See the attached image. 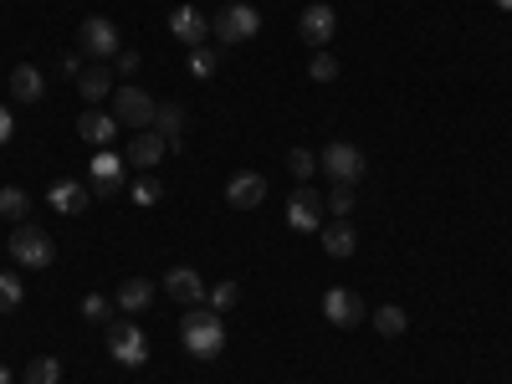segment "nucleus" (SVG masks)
<instances>
[{
  "label": "nucleus",
  "mask_w": 512,
  "mask_h": 384,
  "mask_svg": "<svg viewBox=\"0 0 512 384\" xmlns=\"http://www.w3.org/2000/svg\"><path fill=\"white\" fill-rule=\"evenodd\" d=\"M123 185H128L123 159L118 154H93V200L98 195H123Z\"/></svg>",
  "instance_id": "4468645a"
},
{
  "label": "nucleus",
  "mask_w": 512,
  "mask_h": 384,
  "mask_svg": "<svg viewBox=\"0 0 512 384\" xmlns=\"http://www.w3.org/2000/svg\"><path fill=\"white\" fill-rule=\"evenodd\" d=\"M77 93L88 98V108H98L103 98H113V72L98 67V62H93V67H82V72H77Z\"/></svg>",
  "instance_id": "aec40b11"
},
{
  "label": "nucleus",
  "mask_w": 512,
  "mask_h": 384,
  "mask_svg": "<svg viewBox=\"0 0 512 384\" xmlns=\"http://www.w3.org/2000/svg\"><path fill=\"white\" fill-rule=\"evenodd\" d=\"M318 169H323L333 185H359L364 169H369V159H364L359 144H338V139H333V144L318 154Z\"/></svg>",
  "instance_id": "20e7f679"
},
{
  "label": "nucleus",
  "mask_w": 512,
  "mask_h": 384,
  "mask_svg": "<svg viewBox=\"0 0 512 384\" xmlns=\"http://www.w3.org/2000/svg\"><path fill=\"white\" fill-rule=\"evenodd\" d=\"M236 303H241V287H236V282H216V287L205 292V308H210V313H231Z\"/></svg>",
  "instance_id": "5701e85b"
},
{
  "label": "nucleus",
  "mask_w": 512,
  "mask_h": 384,
  "mask_svg": "<svg viewBox=\"0 0 512 384\" xmlns=\"http://www.w3.org/2000/svg\"><path fill=\"white\" fill-rule=\"evenodd\" d=\"M0 384H11V369L6 364H0Z\"/></svg>",
  "instance_id": "c9c22d12"
},
{
  "label": "nucleus",
  "mask_w": 512,
  "mask_h": 384,
  "mask_svg": "<svg viewBox=\"0 0 512 384\" xmlns=\"http://www.w3.org/2000/svg\"><path fill=\"white\" fill-rule=\"evenodd\" d=\"M77 47L88 52L93 62L118 57V26H113L108 16H88V21H82V31H77Z\"/></svg>",
  "instance_id": "6e6552de"
},
{
  "label": "nucleus",
  "mask_w": 512,
  "mask_h": 384,
  "mask_svg": "<svg viewBox=\"0 0 512 384\" xmlns=\"http://www.w3.org/2000/svg\"><path fill=\"white\" fill-rule=\"evenodd\" d=\"M164 292L175 297V303H185V308H200L210 287H205V277H200L195 267H169V272H164Z\"/></svg>",
  "instance_id": "f8f14e48"
},
{
  "label": "nucleus",
  "mask_w": 512,
  "mask_h": 384,
  "mask_svg": "<svg viewBox=\"0 0 512 384\" xmlns=\"http://www.w3.org/2000/svg\"><path fill=\"white\" fill-rule=\"evenodd\" d=\"M113 303H118L128 318L144 313V308L154 303V282H149V277H123V282H118V292H113Z\"/></svg>",
  "instance_id": "dca6fc26"
},
{
  "label": "nucleus",
  "mask_w": 512,
  "mask_h": 384,
  "mask_svg": "<svg viewBox=\"0 0 512 384\" xmlns=\"http://www.w3.org/2000/svg\"><path fill=\"white\" fill-rule=\"evenodd\" d=\"M180 128H185V108L180 103H159L154 108V134L169 139V149H175V154H180Z\"/></svg>",
  "instance_id": "412c9836"
},
{
  "label": "nucleus",
  "mask_w": 512,
  "mask_h": 384,
  "mask_svg": "<svg viewBox=\"0 0 512 384\" xmlns=\"http://www.w3.org/2000/svg\"><path fill=\"white\" fill-rule=\"evenodd\" d=\"M11 134H16V113L0 103V144H11Z\"/></svg>",
  "instance_id": "72a5a7b5"
},
{
  "label": "nucleus",
  "mask_w": 512,
  "mask_h": 384,
  "mask_svg": "<svg viewBox=\"0 0 512 384\" xmlns=\"http://www.w3.org/2000/svg\"><path fill=\"white\" fill-rule=\"evenodd\" d=\"M169 154V139H159L154 128H144V134H134V144H128V164L134 169H154L159 159Z\"/></svg>",
  "instance_id": "a211bd4d"
},
{
  "label": "nucleus",
  "mask_w": 512,
  "mask_h": 384,
  "mask_svg": "<svg viewBox=\"0 0 512 384\" xmlns=\"http://www.w3.org/2000/svg\"><path fill=\"white\" fill-rule=\"evenodd\" d=\"M26 210H31V195L26 190H16V185L0 190V216H6V221H26Z\"/></svg>",
  "instance_id": "b1692460"
},
{
  "label": "nucleus",
  "mask_w": 512,
  "mask_h": 384,
  "mask_svg": "<svg viewBox=\"0 0 512 384\" xmlns=\"http://www.w3.org/2000/svg\"><path fill=\"white\" fill-rule=\"evenodd\" d=\"M323 318H328L333 328H354V323H364L369 313H364V297H359V292L328 287V292H323Z\"/></svg>",
  "instance_id": "9d476101"
},
{
  "label": "nucleus",
  "mask_w": 512,
  "mask_h": 384,
  "mask_svg": "<svg viewBox=\"0 0 512 384\" xmlns=\"http://www.w3.org/2000/svg\"><path fill=\"white\" fill-rule=\"evenodd\" d=\"M354 200H359V195H354V185H333V190L323 195V205L333 210V216H338V221H344V216H349V210H354Z\"/></svg>",
  "instance_id": "c756f323"
},
{
  "label": "nucleus",
  "mask_w": 512,
  "mask_h": 384,
  "mask_svg": "<svg viewBox=\"0 0 512 384\" xmlns=\"http://www.w3.org/2000/svg\"><path fill=\"white\" fill-rule=\"evenodd\" d=\"M128 195H134V205H159V195H164V185L154 180V175H144V180H134V190H128Z\"/></svg>",
  "instance_id": "7c9ffc66"
},
{
  "label": "nucleus",
  "mask_w": 512,
  "mask_h": 384,
  "mask_svg": "<svg viewBox=\"0 0 512 384\" xmlns=\"http://www.w3.org/2000/svg\"><path fill=\"white\" fill-rule=\"evenodd\" d=\"M154 98L144 93V88H113V118H118V128H154Z\"/></svg>",
  "instance_id": "423d86ee"
},
{
  "label": "nucleus",
  "mask_w": 512,
  "mask_h": 384,
  "mask_svg": "<svg viewBox=\"0 0 512 384\" xmlns=\"http://www.w3.org/2000/svg\"><path fill=\"white\" fill-rule=\"evenodd\" d=\"M297 36H303L308 47L328 52V41L338 36V11H333V6H323V0H318V6H308L303 16H297Z\"/></svg>",
  "instance_id": "1a4fd4ad"
},
{
  "label": "nucleus",
  "mask_w": 512,
  "mask_h": 384,
  "mask_svg": "<svg viewBox=\"0 0 512 384\" xmlns=\"http://www.w3.org/2000/svg\"><path fill=\"white\" fill-rule=\"evenodd\" d=\"M169 31H175L180 47H210V16H200L195 6H175L169 11Z\"/></svg>",
  "instance_id": "9b49d317"
},
{
  "label": "nucleus",
  "mask_w": 512,
  "mask_h": 384,
  "mask_svg": "<svg viewBox=\"0 0 512 384\" xmlns=\"http://www.w3.org/2000/svg\"><path fill=\"white\" fill-rule=\"evenodd\" d=\"M26 303V282L11 277V272H0V313H16Z\"/></svg>",
  "instance_id": "a878e982"
},
{
  "label": "nucleus",
  "mask_w": 512,
  "mask_h": 384,
  "mask_svg": "<svg viewBox=\"0 0 512 384\" xmlns=\"http://www.w3.org/2000/svg\"><path fill=\"white\" fill-rule=\"evenodd\" d=\"M405 323H410V318H405V308H395V303H384V308L374 313V328H379L384 338H400Z\"/></svg>",
  "instance_id": "bb28decb"
},
{
  "label": "nucleus",
  "mask_w": 512,
  "mask_h": 384,
  "mask_svg": "<svg viewBox=\"0 0 512 384\" xmlns=\"http://www.w3.org/2000/svg\"><path fill=\"white\" fill-rule=\"evenodd\" d=\"M216 67H221V52L216 47H195L190 52V77H216Z\"/></svg>",
  "instance_id": "c85d7f7f"
},
{
  "label": "nucleus",
  "mask_w": 512,
  "mask_h": 384,
  "mask_svg": "<svg viewBox=\"0 0 512 384\" xmlns=\"http://www.w3.org/2000/svg\"><path fill=\"white\" fill-rule=\"evenodd\" d=\"M354 246H359V231H354L349 221L323 226V251H328V256H338V262H344V256H354Z\"/></svg>",
  "instance_id": "4be33fe9"
},
{
  "label": "nucleus",
  "mask_w": 512,
  "mask_h": 384,
  "mask_svg": "<svg viewBox=\"0 0 512 384\" xmlns=\"http://www.w3.org/2000/svg\"><path fill=\"white\" fill-rule=\"evenodd\" d=\"M41 93H47V77H41V67H31V62L11 67V98H16V103H41Z\"/></svg>",
  "instance_id": "6ab92c4d"
},
{
  "label": "nucleus",
  "mask_w": 512,
  "mask_h": 384,
  "mask_svg": "<svg viewBox=\"0 0 512 384\" xmlns=\"http://www.w3.org/2000/svg\"><path fill=\"white\" fill-rule=\"evenodd\" d=\"M287 169H292V180L303 185V180H313V169H318V154H313V149H292V154H287Z\"/></svg>",
  "instance_id": "cd10ccee"
},
{
  "label": "nucleus",
  "mask_w": 512,
  "mask_h": 384,
  "mask_svg": "<svg viewBox=\"0 0 512 384\" xmlns=\"http://www.w3.org/2000/svg\"><path fill=\"white\" fill-rule=\"evenodd\" d=\"M26 384H62V359H31L26 364Z\"/></svg>",
  "instance_id": "393cba45"
},
{
  "label": "nucleus",
  "mask_w": 512,
  "mask_h": 384,
  "mask_svg": "<svg viewBox=\"0 0 512 384\" xmlns=\"http://www.w3.org/2000/svg\"><path fill=\"white\" fill-rule=\"evenodd\" d=\"M82 318H88V323H113V303H108V297H82Z\"/></svg>",
  "instance_id": "473e14b6"
},
{
  "label": "nucleus",
  "mask_w": 512,
  "mask_h": 384,
  "mask_svg": "<svg viewBox=\"0 0 512 384\" xmlns=\"http://www.w3.org/2000/svg\"><path fill=\"white\" fill-rule=\"evenodd\" d=\"M77 134L88 139V144H98V149H108V144H113V134H118V118H113V113L88 108V113H77Z\"/></svg>",
  "instance_id": "f3484780"
},
{
  "label": "nucleus",
  "mask_w": 512,
  "mask_h": 384,
  "mask_svg": "<svg viewBox=\"0 0 512 384\" xmlns=\"http://www.w3.org/2000/svg\"><path fill=\"white\" fill-rule=\"evenodd\" d=\"M180 344L190 349V359H216V354L226 349V323H221V313L190 308L185 323H180Z\"/></svg>",
  "instance_id": "f257e3e1"
},
{
  "label": "nucleus",
  "mask_w": 512,
  "mask_h": 384,
  "mask_svg": "<svg viewBox=\"0 0 512 384\" xmlns=\"http://www.w3.org/2000/svg\"><path fill=\"white\" fill-rule=\"evenodd\" d=\"M52 256H57V241L52 231H41V226H16L11 231V262L16 267H52Z\"/></svg>",
  "instance_id": "39448f33"
},
{
  "label": "nucleus",
  "mask_w": 512,
  "mask_h": 384,
  "mask_svg": "<svg viewBox=\"0 0 512 384\" xmlns=\"http://www.w3.org/2000/svg\"><path fill=\"white\" fill-rule=\"evenodd\" d=\"M256 31H262V11L246 6V0H231V6H221L216 21H210V41H221V47H241Z\"/></svg>",
  "instance_id": "f03ea898"
},
{
  "label": "nucleus",
  "mask_w": 512,
  "mask_h": 384,
  "mask_svg": "<svg viewBox=\"0 0 512 384\" xmlns=\"http://www.w3.org/2000/svg\"><path fill=\"white\" fill-rule=\"evenodd\" d=\"M113 72H139V52H118L113 57Z\"/></svg>",
  "instance_id": "f704fd0d"
},
{
  "label": "nucleus",
  "mask_w": 512,
  "mask_h": 384,
  "mask_svg": "<svg viewBox=\"0 0 512 384\" xmlns=\"http://www.w3.org/2000/svg\"><path fill=\"white\" fill-rule=\"evenodd\" d=\"M108 359L123 364V369L149 364V333H144L134 318H113V323H108Z\"/></svg>",
  "instance_id": "7ed1b4c3"
},
{
  "label": "nucleus",
  "mask_w": 512,
  "mask_h": 384,
  "mask_svg": "<svg viewBox=\"0 0 512 384\" xmlns=\"http://www.w3.org/2000/svg\"><path fill=\"white\" fill-rule=\"evenodd\" d=\"M47 205L57 210V216H82V210L93 205V185H82V180H57L47 190Z\"/></svg>",
  "instance_id": "ddd939ff"
},
{
  "label": "nucleus",
  "mask_w": 512,
  "mask_h": 384,
  "mask_svg": "<svg viewBox=\"0 0 512 384\" xmlns=\"http://www.w3.org/2000/svg\"><path fill=\"white\" fill-rule=\"evenodd\" d=\"M497 6H502V11H512V0H497Z\"/></svg>",
  "instance_id": "e433bc0d"
},
{
  "label": "nucleus",
  "mask_w": 512,
  "mask_h": 384,
  "mask_svg": "<svg viewBox=\"0 0 512 384\" xmlns=\"http://www.w3.org/2000/svg\"><path fill=\"white\" fill-rule=\"evenodd\" d=\"M226 200H231L236 210H256V205L267 200V180L251 175V169H241V175H231V185H226Z\"/></svg>",
  "instance_id": "2eb2a0df"
},
{
  "label": "nucleus",
  "mask_w": 512,
  "mask_h": 384,
  "mask_svg": "<svg viewBox=\"0 0 512 384\" xmlns=\"http://www.w3.org/2000/svg\"><path fill=\"white\" fill-rule=\"evenodd\" d=\"M323 195L318 190H308V185H297L292 195H287V226L292 231H323Z\"/></svg>",
  "instance_id": "0eeeda50"
},
{
  "label": "nucleus",
  "mask_w": 512,
  "mask_h": 384,
  "mask_svg": "<svg viewBox=\"0 0 512 384\" xmlns=\"http://www.w3.org/2000/svg\"><path fill=\"white\" fill-rule=\"evenodd\" d=\"M308 77H313V82H333V77H338V57H333V52H313Z\"/></svg>",
  "instance_id": "2f4dec72"
}]
</instances>
